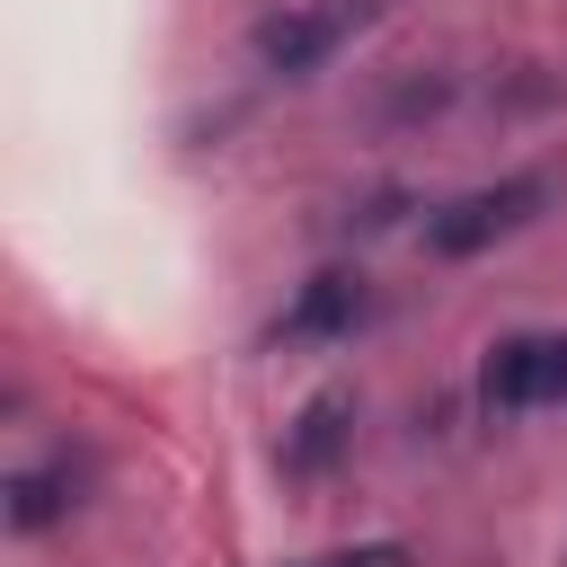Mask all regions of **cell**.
Here are the masks:
<instances>
[{
    "instance_id": "6da1fadb",
    "label": "cell",
    "mask_w": 567,
    "mask_h": 567,
    "mask_svg": "<svg viewBox=\"0 0 567 567\" xmlns=\"http://www.w3.org/2000/svg\"><path fill=\"white\" fill-rule=\"evenodd\" d=\"M381 18V0H310V9H275L248 44H257V71H275V80H310L346 35H363Z\"/></svg>"
},
{
    "instance_id": "7a4b0ae2",
    "label": "cell",
    "mask_w": 567,
    "mask_h": 567,
    "mask_svg": "<svg viewBox=\"0 0 567 567\" xmlns=\"http://www.w3.org/2000/svg\"><path fill=\"white\" fill-rule=\"evenodd\" d=\"M540 204H549V186H540V177L470 186V195H452L443 213H425V257H478V248H496L505 230H523Z\"/></svg>"
},
{
    "instance_id": "3957f363",
    "label": "cell",
    "mask_w": 567,
    "mask_h": 567,
    "mask_svg": "<svg viewBox=\"0 0 567 567\" xmlns=\"http://www.w3.org/2000/svg\"><path fill=\"white\" fill-rule=\"evenodd\" d=\"M487 408L523 416V408H567V337H496L478 363Z\"/></svg>"
},
{
    "instance_id": "277c9868",
    "label": "cell",
    "mask_w": 567,
    "mask_h": 567,
    "mask_svg": "<svg viewBox=\"0 0 567 567\" xmlns=\"http://www.w3.org/2000/svg\"><path fill=\"white\" fill-rule=\"evenodd\" d=\"M363 310H372L363 275L328 266V275H310V284H301V301L275 319V346H337V337H354V328H363Z\"/></svg>"
},
{
    "instance_id": "5b68a950",
    "label": "cell",
    "mask_w": 567,
    "mask_h": 567,
    "mask_svg": "<svg viewBox=\"0 0 567 567\" xmlns=\"http://www.w3.org/2000/svg\"><path fill=\"white\" fill-rule=\"evenodd\" d=\"M71 505H80V470H71V461H35V470L9 478V532H44V523H62Z\"/></svg>"
},
{
    "instance_id": "8992f818",
    "label": "cell",
    "mask_w": 567,
    "mask_h": 567,
    "mask_svg": "<svg viewBox=\"0 0 567 567\" xmlns=\"http://www.w3.org/2000/svg\"><path fill=\"white\" fill-rule=\"evenodd\" d=\"M346 416H354V399H337V390H328V399H310V408H301V434H292V470H319V461L337 452Z\"/></svg>"
},
{
    "instance_id": "52a82bcc",
    "label": "cell",
    "mask_w": 567,
    "mask_h": 567,
    "mask_svg": "<svg viewBox=\"0 0 567 567\" xmlns=\"http://www.w3.org/2000/svg\"><path fill=\"white\" fill-rule=\"evenodd\" d=\"M292 567H416L408 540H354V549H319V558H292Z\"/></svg>"
}]
</instances>
